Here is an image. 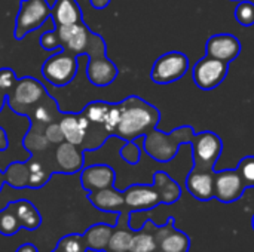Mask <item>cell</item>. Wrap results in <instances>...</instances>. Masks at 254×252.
I'll return each instance as SVG.
<instances>
[{"mask_svg": "<svg viewBox=\"0 0 254 252\" xmlns=\"http://www.w3.org/2000/svg\"><path fill=\"white\" fill-rule=\"evenodd\" d=\"M252 227H253V230H254V217H253V220H252Z\"/></svg>", "mask_w": 254, "mask_h": 252, "instance_id": "43", "label": "cell"}, {"mask_svg": "<svg viewBox=\"0 0 254 252\" xmlns=\"http://www.w3.org/2000/svg\"><path fill=\"white\" fill-rule=\"evenodd\" d=\"M214 171L192 168L186 178L188 192L201 202H208L214 199Z\"/></svg>", "mask_w": 254, "mask_h": 252, "instance_id": "19", "label": "cell"}, {"mask_svg": "<svg viewBox=\"0 0 254 252\" xmlns=\"http://www.w3.org/2000/svg\"><path fill=\"white\" fill-rule=\"evenodd\" d=\"M234 1H241V0H234Z\"/></svg>", "mask_w": 254, "mask_h": 252, "instance_id": "46", "label": "cell"}, {"mask_svg": "<svg viewBox=\"0 0 254 252\" xmlns=\"http://www.w3.org/2000/svg\"><path fill=\"white\" fill-rule=\"evenodd\" d=\"M115 180H116L115 169L104 163L85 166L80 171V186L88 193L113 187Z\"/></svg>", "mask_w": 254, "mask_h": 252, "instance_id": "16", "label": "cell"}, {"mask_svg": "<svg viewBox=\"0 0 254 252\" xmlns=\"http://www.w3.org/2000/svg\"><path fill=\"white\" fill-rule=\"evenodd\" d=\"M82 113L89 120V123L101 126L110 138L115 137L119 116H121L119 102L113 104V102H106V101H92L86 104Z\"/></svg>", "mask_w": 254, "mask_h": 252, "instance_id": "10", "label": "cell"}, {"mask_svg": "<svg viewBox=\"0 0 254 252\" xmlns=\"http://www.w3.org/2000/svg\"><path fill=\"white\" fill-rule=\"evenodd\" d=\"M43 135L45 138L48 140L49 144H61L64 141V135H63V131L60 128V122H51L46 125V128L43 129Z\"/></svg>", "mask_w": 254, "mask_h": 252, "instance_id": "37", "label": "cell"}, {"mask_svg": "<svg viewBox=\"0 0 254 252\" xmlns=\"http://www.w3.org/2000/svg\"><path fill=\"white\" fill-rule=\"evenodd\" d=\"M21 229L19 221L16 220L15 214L6 206L0 211V235L1 236H13Z\"/></svg>", "mask_w": 254, "mask_h": 252, "instance_id": "31", "label": "cell"}, {"mask_svg": "<svg viewBox=\"0 0 254 252\" xmlns=\"http://www.w3.org/2000/svg\"><path fill=\"white\" fill-rule=\"evenodd\" d=\"M48 146H49V143L45 138V135L43 134H37V132L34 134V129L30 128L28 134L24 138V147L28 150V154L31 156L34 151H43V150L48 149Z\"/></svg>", "mask_w": 254, "mask_h": 252, "instance_id": "32", "label": "cell"}, {"mask_svg": "<svg viewBox=\"0 0 254 252\" xmlns=\"http://www.w3.org/2000/svg\"><path fill=\"white\" fill-rule=\"evenodd\" d=\"M241 52V42L234 34L222 33L211 36L205 43V55L216 59L232 62Z\"/></svg>", "mask_w": 254, "mask_h": 252, "instance_id": "15", "label": "cell"}, {"mask_svg": "<svg viewBox=\"0 0 254 252\" xmlns=\"http://www.w3.org/2000/svg\"><path fill=\"white\" fill-rule=\"evenodd\" d=\"M79 55L65 49L49 56L42 65V76L46 82L57 88H64L71 83L77 74Z\"/></svg>", "mask_w": 254, "mask_h": 252, "instance_id": "4", "label": "cell"}, {"mask_svg": "<svg viewBox=\"0 0 254 252\" xmlns=\"http://www.w3.org/2000/svg\"><path fill=\"white\" fill-rule=\"evenodd\" d=\"M125 198V208L129 212H143L150 211L161 205L159 195L155 189V186L147 184H132L127 190H124Z\"/></svg>", "mask_w": 254, "mask_h": 252, "instance_id": "12", "label": "cell"}, {"mask_svg": "<svg viewBox=\"0 0 254 252\" xmlns=\"http://www.w3.org/2000/svg\"><path fill=\"white\" fill-rule=\"evenodd\" d=\"M83 150L79 146L70 144L67 141H63L57 146L55 150V162H57V172L61 174H77L82 171L85 165Z\"/></svg>", "mask_w": 254, "mask_h": 252, "instance_id": "18", "label": "cell"}, {"mask_svg": "<svg viewBox=\"0 0 254 252\" xmlns=\"http://www.w3.org/2000/svg\"><path fill=\"white\" fill-rule=\"evenodd\" d=\"M190 147H192L193 168L214 171V165L223 151L222 138L211 131L198 132L193 135L190 141Z\"/></svg>", "mask_w": 254, "mask_h": 252, "instance_id": "7", "label": "cell"}, {"mask_svg": "<svg viewBox=\"0 0 254 252\" xmlns=\"http://www.w3.org/2000/svg\"><path fill=\"white\" fill-rule=\"evenodd\" d=\"M119 104L121 116L115 137L124 140L125 143L144 137L147 132L156 128L161 120L159 110L137 95L127 97Z\"/></svg>", "mask_w": 254, "mask_h": 252, "instance_id": "1", "label": "cell"}, {"mask_svg": "<svg viewBox=\"0 0 254 252\" xmlns=\"http://www.w3.org/2000/svg\"><path fill=\"white\" fill-rule=\"evenodd\" d=\"M51 16L57 27L82 21V10L76 0H55L51 6Z\"/></svg>", "mask_w": 254, "mask_h": 252, "instance_id": "22", "label": "cell"}, {"mask_svg": "<svg viewBox=\"0 0 254 252\" xmlns=\"http://www.w3.org/2000/svg\"><path fill=\"white\" fill-rule=\"evenodd\" d=\"M60 128L64 135V141L82 147L89 132V120L83 113H61Z\"/></svg>", "mask_w": 254, "mask_h": 252, "instance_id": "17", "label": "cell"}, {"mask_svg": "<svg viewBox=\"0 0 254 252\" xmlns=\"http://www.w3.org/2000/svg\"><path fill=\"white\" fill-rule=\"evenodd\" d=\"M16 79L18 77L12 68H0V89L4 91L6 95L12 89V86L15 85Z\"/></svg>", "mask_w": 254, "mask_h": 252, "instance_id": "38", "label": "cell"}, {"mask_svg": "<svg viewBox=\"0 0 254 252\" xmlns=\"http://www.w3.org/2000/svg\"><path fill=\"white\" fill-rule=\"evenodd\" d=\"M88 201L91 205L103 212H110V214H122L125 209V198L124 192L116 190L115 187H107L103 190L97 192H89L88 193Z\"/></svg>", "mask_w": 254, "mask_h": 252, "instance_id": "20", "label": "cell"}, {"mask_svg": "<svg viewBox=\"0 0 254 252\" xmlns=\"http://www.w3.org/2000/svg\"><path fill=\"white\" fill-rule=\"evenodd\" d=\"M28 165L27 162H12L4 171V183L13 189H27L28 184Z\"/></svg>", "mask_w": 254, "mask_h": 252, "instance_id": "26", "label": "cell"}, {"mask_svg": "<svg viewBox=\"0 0 254 252\" xmlns=\"http://www.w3.org/2000/svg\"><path fill=\"white\" fill-rule=\"evenodd\" d=\"M189 70V58L183 52L171 50L161 55L150 71L152 82L158 85H168L182 79Z\"/></svg>", "mask_w": 254, "mask_h": 252, "instance_id": "8", "label": "cell"}, {"mask_svg": "<svg viewBox=\"0 0 254 252\" xmlns=\"http://www.w3.org/2000/svg\"><path fill=\"white\" fill-rule=\"evenodd\" d=\"M107 252H129V251H107Z\"/></svg>", "mask_w": 254, "mask_h": 252, "instance_id": "44", "label": "cell"}, {"mask_svg": "<svg viewBox=\"0 0 254 252\" xmlns=\"http://www.w3.org/2000/svg\"><path fill=\"white\" fill-rule=\"evenodd\" d=\"M55 250L60 252H88L83 235H67L61 238Z\"/></svg>", "mask_w": 254, "mask_h": 252, "instance_id": "29", "label": "cell"}, {"mask_svg": "<svg viewBox=\"0 0 254 252\" xmlns=\"http://www.w3.org/2000/svg\"><path fill=\"white\" fill-rule=\"evenodd\" d=\"M193 135H195V129L189 125L176 128L170 134H165L158 128H153L150 132H147L143 137L144 138L143 147L144 151L153 160L167 163L177 156L179 149L183 144H190Z\"/></svg>", "mask_w": 254, "mask_h": 252, "instance_id": "2", "label": "cell"}, {"mask_svg": "<svg viewBox=\"0 0 254 252\" xmlns=\"http://www.w3.org/2000/svg\"><path fill=\"white\" fill-rule=\"evenodd\" d=\"M155 223L152 220H147L144 226L134 232L131 239L129 252H156L158 251V242L155 236Z\"/></svg>", "mask_w": 254, "mask_h": 252, "instance_id": "25", "label": "cell"}, {"mask_svg": "<svg viewBox=\"0 0 254 252\" xmlns=\"http://www.w3.org/2000/svg\"><path fill=\"white\" fill-rule=\"evenodd\" d=\"M39 43H40V48L43 50H63L60 36H58V30L55 27L51 31L42 33V36L39 39Z\"/></svg>", "mask_w": 254, "mask_h": 252, "instance_id": "35", "label": "cell"}, {"mask_svg": "<svg viewBox=\"0 0 254 252\" xmlns=\"http://www.w3.org/2000/svg\"><path fill=\"white\" fill-rule=\"evenodd\" d=\"M27 165H28V171H30L27 189H40V187H43L49 181V178L52 175V171H46L40 162L33 160L31 157H28Z\"/></svg>", "mask_w": 254, "mask_h": 252, "instance_id": "28", "label": "cell"}, {"mask_svg": "<svg viewBox=\"0 0 254 252\" xmlns=\"http://www.w3.org/2000/svg\"><path fill=\"white\" fill-rule=\"evenodd\" d=\"M4 104H6V92L0 89V111L4 107Z\"/></svg>", "mask_w": 254, "mask_h": 252, "instance_id": "41", "label": "cell"}, {"mask_svg": "<svg viewBox=\"0 0 254 252\" xmlns=\"http://www.w3.org/2000/svg\"><path fill=\"white\" fill-rule=\"evenodd\" d=\"M158 250L162 252H189L190 239L186 233L174 227V218H170L164 226H155Z\"/></svg>", "mask_w": 254, "mask_h": 252, "instance_id": "14", "label": "cell"}, {"mask_svg": "<svg viewBox=\"0 0 254 252\" xmlns=\"http://www.w3.org/2000/svg\"><path fill=\"white\" fill-rule=\"evenodd\" d=\"M132 235L134 233H131L128 230H119V229L115 230L113 229L109 245H107V251H129Z\"/></svg>", "mask_w": 254, "mask_h": 252, "instance_id": "30", "label": "cell"}, {"mask_svg": "<svg viewBox=\"0 0 254 252\" xmlns=\"http://www.w3.org/2000/svg\"><path fill=\"white\" fill-rule=\"evenodd\" d=\"M246 186L237 169H223L214 174V199L232 203L243 198Z\"/></svg>", "mask_w": 254, "mask_h": 252, "instance_id": "11", "label": "cell"}, {"mask_svg": "<svg viewBox=\"0 0 254 252\" xmlns=\"http://www.w3.org/2000/svg\"><path fill=\"white\" fill-rule=\"evenodd\" d=\"M88 56L86 77L88 80L98 88L112 85L118 77V67L106 55V43L100 34L91 33L89 43L83 52Z\"/></svg>", "mask_w": 254, "mask_h": 252, "instance_id": "3", "label": "cell"}, {"mask_svg": "<svg viewBox=\"0 0 254 252\" xmlns=\"http://www.w3.org/2000/svg\"><path fill=\"white\" fill-rule=\"evenodd\" d=\"M121 157L129 165H137L141 157V150L134 141H127L121 149Z\"/></svg>", "mask_w": 254, "mask_h": 252, "instance_id": "36", "label": "cell"}, {"mask_svg": "<svg viewBox=\"0 0 254 252\" xmlns=\"http://www.w3.org/2000/svg\"><path fill=\"white\" fill-rule=\"evenodd\" d=\"M228 70H229V62L205 55L195 64L192 77L199 89L211 91L216 89L226 79Z\"/></svg>", "mask_w": 254, "mask_h": 252, "instance_id": "9", "label": "cell"}, {"mask_svg": "<svg viewBox=\"0 0 254 252\" xmlns=\"http://www.w3.org/2000/svg\"><path fill=\"white\" fill-rule=\"evenodd\" d=\"M3 184H4V177H3V171H0V190L3 187Z\"/></svg>", "mask_w": 254, "mask_h": 252, "instance_id": "42", "label": "cell"}, {"mask_svg": "<svg viewBox=\"0 0 254 252\" xmlns=\"http://www.w3.org/2000/svg\"><path fill=\"white\" fill-rule=\"evenodd\" d=\"M16 252H39V251H37V248H36L33 244H24V245H21V247L18 248V251Z\"/></svg>", "mask_w": 254, "mask_h": 252, "instance_id": "40", "label": "cell"}, {"mask_svg": "<svg viewBox=\"0 0 254 252\" xmlns=\"http://www.w3.org/2000/svg\"><path fill=\"white\" fill-rule=\"evenodd\" d=\"M49 16L51 6L46 0H21L15 19V39L22 40L28 33L40 28Z\"/></svg>", "mask_w": 254, "mask_h": 252, "instance_id": "6", "label": "cell"}, {"mask_svg": "<svg viewBox=\"0 0 254 252\" xmlns=\"http://www.w3.org/2000/svg\"><path fill=\"white\" fill-rule=\"evenodd\" d=\"M153 186L159 195L161 203L164 205H173L176 203L182 196V189L176 180H173L167 172L156 171L153 175Z\"/></svg>", "mask_w": 254, "mask_h": 252, "instance_id": "23", "label": "cell"}, {"mask_svg": "<svg viewBox=\"0 0 254 252\" xmlns=\"http://www.w3.org/2000/svg\"><path fill=\"white\" fill-rule=\"evenodd\" d=\"M33 120H37L42 125H48L51 122H55V113H60V108L55 102V100L52 97H49V94L33 108Z\"/></svg>", "mask_w": 254, "mask_h": 252, "instance_id": "27", "label": "cell"}, {"mask_svg": "<svg viewBox=\"0 0 254 252\" xmlns=\"http://www.w3.org/2000/svg\"><path fill=\"white\" fill-rule=\"evenodd\" d=\"M110 1L112 0H89V3L94 9H104L110 4Z\"/></svg>", "mask_w": 254, "mask_h": 252, "instance_id": "39", "label": "cell"}, {"mask_svg": "<svg viewBox=\"0 0 254 252\" xmlns=\"http://www.w3.org/2000/svg\"><path fill=\"white\" fill-rule=\"evenodd\" d=\"M113 227L115 226L106 224V223H97V224L88 227L83 233V239H85L88 251H107V245H109Z\"/></svg>", "mask_w": 254, "mask_h": 252, "instance_id": "24", "label": "cell"}, {"mask_svg": "<svg viewBox=\"0 0 254 252\" xmlns=\"http://www.w3.org/2000/svg\"><path fill=\"white\" fill-rule=\"evenodd\" d=\"M55 28L58 30L63 49L76 55H83L92 33L83 21L70 25H61V27L55 25Z\"/></svg>", "mask_w": 254, "mask_h": 252, "instance_id": "13", "label": "cell"}, {"mask_svg": "<svg viewBox=\"0 0 254 252\" xmlns=\"http://www.w3.org/2000/svg\"><path fill=\"white\" fill-rule=\"evenodd\" d=\"M6 206L15 214L16 220L19 221L21 229L34 232L36 229L40 227V224H42L40 212L31 202L21 199V201H15V202H9Z\"/></svg>", "mask_w": 254, "mask_h": 252, "instance_id": "21", "label": "cell"}, {"mask_svg": "<svg viewBox=\"0 0 254 252\" xmlns=\"http://www.w3.org/2000/svg\"><path fill=\"white\" fill-rule=\"evenodd\" d=\"M235 19L244 25L252 27L254 25V3L249 0H241L235 9Z\"/></svg>", "mask_w": 254, "mask_h": 252, "instance_id": "33", "label": "cell"}, {"mask_svg": "<svg viewBox=\"0 0 254 252\" xmlns=\"http://www.w3.org/2000/svg\"><path fill=\"white\" fill-rule=\"evenodd\" d=\"M237 171L246 186V189L254 187V156H246L240 160Z\"/></svg>", "mask_w": 254, "mask_h": 252, "instance_id": "34", "label": "cell"}, {"mask_svg": "<svg viewBox=\"0 0 254 252\" xmlns=\"http://www.w3.org/2000/svg\"><path fill=\"white\" fill-rule=\"evenodd\" d=\"M46 95L48 92L45 86L37 79L25 76L22 79H16L15 85L6 95V102L15 113L22 114L25 108L31 110Z\"/></svg>", "mask_w": 254, "mask_h": 252, "instance_id": "5", "label": "cell"}, {"mask_svg": "<svg viewBox=\"0 0 254 252\" xmlns=\"http://www.w3.org/2000/svg\"><path fill=\"white\" fill-rule=\"evenodd\" d=\"M52 252H60V251H58V250H54V251H52Z\"/></svg>", "mask_w": 254, "mask_h": 252, "instance_id": "45", "label": "cell"}]
</instances>
